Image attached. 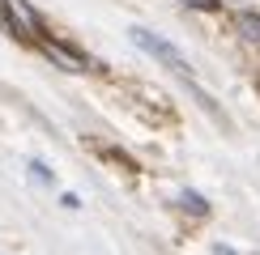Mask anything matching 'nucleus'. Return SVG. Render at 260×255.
<instances>
[{"mask_svg": "<svg viewBox=\"0 0 260 255\" xmlns=\"http://www.w3.org/2000/svg\"><path fill=\"white\" fill-rule=\"evenodd\" d=\"M128 38H133V42H137V47H141V51H145V56H154L158 64H167V68H171V72H179V77H183V81H188V85H192V90H197V98H201L205 106H209V111H213V115H218V106H213L209 98H205V90H201V85H197V72H192V64H188V60H183V51L175 47V42H167V38H162V34H154V30H145V26H133V30H128Z\"/></svg>", "mask_w": 260, "mask_h": 255, "instance_id": "nucleus-1", "label": "nucleus"}, {"mask_svg": "<svg viewBox=\"0 0 260 255\" xmlns=\"http://www.w3.org/2000/svg\"><path fill=\"white\" fill-rule=\"evenodd\" d=\"M5 21H9V30H13L17 38H26V42H39L47 38V30H43V21H39V13L26 5V0H5Z\"/></svg>", "mask_w": 260, "mask_h": 255, "instance_id": "nucleus-2", "label": "nucleus"}, {"mask_svg": "<svg viewBox=\"0 0 260 255\" xmlns=\"http://www.w3.org/2000/svg\"><path fill=\"white\" fill-rule=\"evenodd\" d=\"M239 30H243V38H252L256 47H260V13H252V9H239Z\"/></svg>", "mask_w": 260, "mask_h": 255, "instance_id": "nucleus-3", "label": "nucleus"}, {"mask_svg": "<svg viewBox=\"0 0 260 255\" xmlns=\"http://www.w3.org/2000/svg\"><path fill=\"white\" fill-rule=\"evenodd\" d=\"M179 204H183V208H192L197 217H205V212H209V200H205L201 191H179Z\"/></svg>", "mask_w": 260, "mask_h": 255, "instance_id": "nucleus-4", "label": "nucleus"}, {"mask_svg": "<svg viewBox=\"0 0 260 255\" xmlns=\"http://www.w3.org/2000/svg\"><path fill=\"white\" fill-rule=\"evenodd\" d=\"M30 175H35V183H56V175H51V170L43 166L39 157H35V162H30Z\"/></svg>", "mask_w": 260, "mask_h": 255, "instance_id": "nucleus-5", "label": "nucleus"}, {"mask_svg": "<svg viewBox=\"0 0 260 255\" xmlns=\"http://www.w3.org/2000/svg\"><path fill=\"white\" fill-rule=\"evenodd\" d=\"M188 5H201V9H218V0H188Z\"/></svg>", "mask_w": 260, "mask_h": 255, "instance_id": "nucleus-6", "label": "nucleus"}, {"mask_svg": "<svg viewBox=\"0 0 260 255\" xmlns=\"http://www.w3.org/2000/svg\"><path fill=\"white\" fill-rule=\"evenodd\" d=\"M213 255H235V251L226 247V242H218V247H213Z\"/></svg>", "mask_w": 260, "mask_h": 255, "instance_id": "nucleus-7", "label": "nucleus"}]
</instances>
